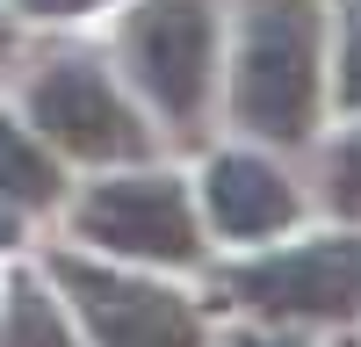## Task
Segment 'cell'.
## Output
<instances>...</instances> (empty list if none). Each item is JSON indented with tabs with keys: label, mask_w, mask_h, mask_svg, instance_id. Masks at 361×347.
Wrapping results in <instances>:
<instances>
[{
	"label": "cell",
	"mask_w": 361,
	"mask_h": 347,
	"mask_svg": "<svg viewBox=\"0 0 361 347\" xmlns=\"http://www.w3.org/2000/svg\"><path fill=\"white\" fill-rule=\"evenodd\" d=\"M202 210H209V231L231 246H267L282 239V231L304 217V195H296V181L260 159V152H217L202 174Z\"/></svg>",
	"instance_id": "52a82bcc"
},
{
	"label": "cell",
	"mask_w": 361,
	"mask_h": 347,
	"mask_svg": "<svg viewBox=\"0 0 361 347\" xmlns=\"http://www.w3.org/2000/svg\"><path fill=\"white\" fill-rule=\"evenodd\" d=\"M340 102L361 109V8H354V22H347V44H340Z\"/></svg>",
	"instance_id": "8fae6325"
},
{
	"label": "cell",
	"mask_w": 361,
	"mask_h": 347,
	"mask_svg": "<svg viewBox=\"0 0 361 347\" xmlns=\"http://www.w3.org/2000/svg\"><path fill=\"white\" fill-rule=\"evenodd\" d=\"M224 289L267 326H354L361 318V231H325L304 246L253 253L224 275Z\"/></svg>",
	"instance_id": "5b68a950"
},
{
	"label": "cell",
	"mask_w": 361,
	"mask_h": 347,
	"mask_svg": "<svg viewBox=\"0 0 361 347\" xmlns=\"http://www.w3.org/2000/svg\"><path fill=\"white\" fill-rule=\"evenodd\" d=\"M22 239V217H15V202H0V253H8Z\"/></svg>",
	"instance_id": "5bb4252c"
},
{
	"label": "cell",
	"mask_w": 361,
	"mask_h": 347,
	"mask_svg": "<svg viewBox=\"0 0 361 347\" xmlns=\"http://www.w3.org/2000/svg\"><path fill=\"white\" fill-rule=\"evenodd\" d=\"M58 195H66V174H58L51 145L0 109V202H15V210H51Z\"/></svg>",
	"instance_id": "9c48e42d"
},
{
	"label": "cell",
	"mask_w": 361,
	"mask_h": 347,
	"mask_svg": "<svg viewBox=\"0 0 361 347\" xmlns=\"http://www.w3.org/2000/svg\"><path fill=\"white\" fill-rule=\"evenodd\" d=\"M325 181H333V210L340 217H361V130H347L325 159Z\"/></svg>",
	"instance_id": "30bf717a"
},
{
	"label": "cell",
	"mask_w": 361,
	"mask_h": 347,
	"mask_svg": "<svg viewBox=\"0 0 361 347\" xmlns=\"http://www.w3.org/2000/svg\"><path fill=\"white\" fill-rule=\"evenodd\" d=\"M123 73L180 138L217 102V0H137L123 15Z\"/></svg>",
	"instance_id": "7a4b0ae2"
},
{
	"label": "cell",
	"mask_w": 361,
	"mask_h": 347,
	"mask_svg": "<svg viewBox=\"0 0 361 347\" xmlns=\"http://www.w3.org/2000/svg\"><path fill=\"white\" fill-rule=\"evenodd\" d=\"M29 123L44 145H58L66 159L87 166H130L159 145V130L145 123V109L102 73V58H51L29 80Z\"/></svg>",
	"instance_id": "277c9868"
},
{
	"label": "cell",
	"mask_w": 361,
	"mask_h": 347,
	"mask_svg": "<svg viewBox=\"0 0 361 347\" xmlns=\"http://www.w3.org/2000/svg\"><path fill=\"white\" fill-rule=\"evenodd\" d=\"M224 347H311V340H296V333H282V326H246V333H231Z\"/></svg>",
	"instance_id": "4fadbf2b"
},
{
	"label": "cell",
	"mask_w": 361,
	"mask_h": 347,
	"mask_svg": "<svg viewBox=\"0 0 361 347\" xmlns=\"http://www.w3.org/2000/svg\"><path fill=\"white\" fill-rule=\"evenodd\" d=\"M22 15H37V22H73V15H94L109 8V0H15Z\"/></svg>",
	"instance_id": "7c38bea8"
},
{
	"label": "cell",
	"mask_w": 361,
	"mask_h": 347,
	"mask_svg": "<svg viewBox=\"0 0 361 347\" xmlns=\"http://www.w3.org/2000/svg\"><path fill=\"white\" fill-rule=\"evenodd\" d=\"M73 231L109 260L130 268H195L202 260V224L180 174H116L94 181L73 210Z\"/></svg>",
	"instance_id": "8992f818"
},
{
	"label": "cell",
	"mask_w": 361,
	"mask_h": 347,
	"mask_svg": "<svg viewBox=\"0 0 361 347\" xmlns=\"http://www.w3.org/2000/svg\"><path fill=\"white\" fill-rule=\"evenodd\" d=\"M325 109V0H246L231 116L253 138L304 145Z\"/></svg>",
	"instance_id": "6da1fadb"
},
{
	"label": "cell",
	"mask_w": 361,
	"mask_h": 347,
	"mask_svg": "<svg viewBox=\"0 0 361 347\" xmlns=\"http://www.w3.org/2000/svg\"><path fill=\"white\" fill-rule=\"evenodd\" d=\"M51 289L66 297V311H73L87 347H209L202 311L180 297V289L152 282V275L58 253L51 260Z\"/></svg>",
	"instance_id": "3957f363"
},
{
	"label": "cell",
	"mask_w": 361,
	"mask_h": 347,
	"mask_svg": "<svg viewBox=\"0 0 361 347\" xmlns=\"http://www.w3.org/2000/svg\"><path fill=\"white\" fill-rule=\"evenodd\" d=\"M0 347H87V340L44 275H15L0 289Z\"/></svg>",
	"instance_id": "ba28073f"
},
{
	"label": "cell",
	"mask_w": 361,
	"mask_h": 347,
	"mask_svg": "<svg viewBox=\"0 0 361 347\" xmlns=\"http://www.w3.org/2000/svg\"><path fill=\"white\" fill-rule=\"evenodd\" d=\"M15 51V22H8V8H0V58Z\"/></svg>",
	"instance_id": "9a60e30c"
}]
</instances>
